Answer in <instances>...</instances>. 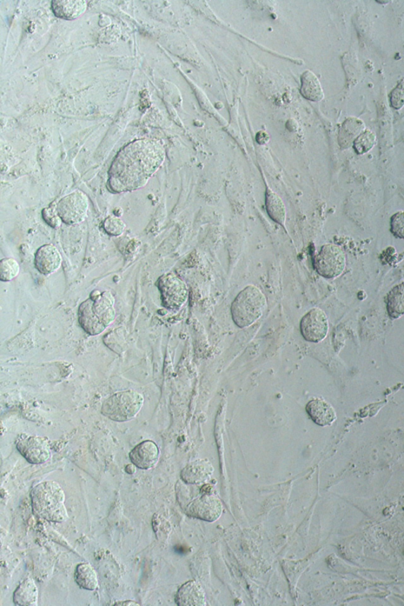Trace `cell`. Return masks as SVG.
<instances>
[{"label":"cell","mask_w":404,"mask_h":606,"mask_svg":"<svg viewBox=\"0 0 404 606\" xmlns=\"http://www.w3.org/2000/svg\"><path fill=\"white\" fill-rule=\"evenodd\" d=\"M164 159L161 146L149 139L137 140L118 152L109 171L108 186L114 194L147 186Z\"/></svg>","instance_id":"6da1fadb"},{"label":"cell","mask_w":404,"mask_h":606,"mask_svg":"<svg viewBox=\"0 0 404 606\" xmlns=\"http://www.w3.org/2000/svg\"><path fill=\"white\" fill-rule=\"evenodd\" d=\"M116 299L109 291H94L79 306L78 316L81 327L90 336L102 334L114 322Z\"/></svg>","instance_id":"7a4b0ae2"},{"label":"cell","mask_w":404,"mask_h":606,"mask_svg":"<svg viewBox=\"0 0 404 606\" xmlns=\"http://www.w3.org/2000/svg\"><path fill=\"white\" fill-rule=\"evenodd\" d=\"M32 511L36 516L53 523H63L69 516L65 506V494L56 482L38 484L30 494Z\"/></svg>","instance_id":"3957f363"},{"label":"cell","mask_w":404,"mask_h":606,"mask_svg":"<svg viewBox=\"0 0 404 606\" xmlns=\"http://www.w3.org/2000/svg\"><path fill=\"white\" fill-rule=\"evenodd\" d=\"M267 308V299L256 286L249 285L240 292L231 306V317L240 329H246L259 320Z\"/></svg>","instance_id":"277c9868"},{"label":"cell","mask_w":404,"mask_h":606,"mask_svg":"<svg viewBox=\"0 0 404 606\" xmlns=\"http://www.w3.org/2000/svg\"><path fill=\"white\" fill-rule=\"evenodd\" d=\"M144 397L138 392L126 390L116 392L106 399L102 404V414L118 423H125L134 419L141 411Z\"/></svg>","instance_id":"5b68a950"},{"label":"cell","mask_w":404,"mask_h":606,"mask_svg":"<svg viewBox=\"0 0 404 606\" xmlns=\"http://www.w3.org/2000/svg\"><path fill=\"white\" fill-rule=\"evenodd\" d=\"M347 265L345 252L340 246L326 244L314 259L316 272L326 279H336L343 274Z\"/></svg>","instance_id":"8992f818"},{"label":"cell","mask_w":404,"mask_h":606,"mask_svg":"<svg viewBox=\"0 0 404 606\" xmlns=\"http://www.w3.org/2000/svg\"><path fill=\"white\" fill-rule=\"evenodd\" d=\"M157 287L161 292L164 308L178 310L188 301L189 291L187 284L174 272L165 273L157 279Z\"/></svg>","instance_id":"52a82bcc"},{"label":"cell","mask_w":404,"mask_h":606,"mask_svg":"<svg viewBox=\"0 0 404 606\" xmlns=\"http://www.w3.org/2000/svg\"><path fill=\"white\" fill-rule=\"evenodd\" d=\"M90 200L82 190H77L63 197L56 204L59 215L68 225H76L87 218Z\"/></svg>","instance_id":"ba28073f"},{"label":"cell","mask_w":404,"mask_h":606,"mask_svg":"<svg viewBox=\"0 0 404 606\" xmlns=\"http://www.w3.org/2000/svg\"><path fill=\"white\" fill-rule=\"evenodd\" d=\"M16 442L20 454L30 463H44L51 457V445L47 438L23 434Z\"/></svg>","instance_id":"9c48e42d"},{"label":"cell","mask_w":404,"mask_h":606,"mask_svg":"<svg viewBox=\"0 0 404 606\" xmlns=\"http://www.w3.org/2000/svg\"><path fill=\"white\" fill-rule=\"evenodd\" d=\"M328 317L322 309L314 308L305 315L300 322V332L305 341L319 343L328 335Z\"/></svg>","instance_id":"30bf717a"},{"label":"cell","mask_w":404,"mask_h":606,"mask_svg":"<svg viewBox=\"0 0 404 606\" xmlns=\"http://www.w3.org/2000/svg\"><path fill=\"white\" fill-rule=\"evenodd\" d=\"M187 514L193 518L208 522H214L221 517L223 504L219 498L209 494L195 499L188 506Z\"/></svg>","instance_id":"8fae6325"},{"label":"cell","mask_w":404,"mask_h":606,"mask_svg":"<svg viewBox=\"0 0 404 606\" xmlns=\"http://www.w3.org/2000/svg\"><path fill=\"white\" fill-rule=\"evenodd\" d=\"M35 263L39 273L50 276L61 269L63 257L55 245L45 244L37 250Z\"/></svg>","instance_id":"7c38bea8"},{"label":"cell","mask_w":404,"mask_h":606,"mask_svg":"<svg viewBox=\"0 0 404 606\" xmlns=\"http://www.w3.org/2000/svg\"><path fill=\"white\" fill-rule=\"evenodd\" d=\"M129 456L137 468L149 470L156 467L160 457V449L154 442L147 440L132 449Z\"/></svg>","instance_id":"4fadbf2b"},{"label":"cell","mask_w":404,"mask_h":606,"mask_svg":"<svg viewBox=\"0 0 404 606\" xmlns=\"http://www.w3.org/2000/svg\"><path fill=\"white\" fill-rule=\"evenodd\" d=\"M311 420L320 426L333 425L336 420V413L333 406L324 399L316 398L306 406Z\"/></svg>","instance_id":"5bb4252c"},{"label":"cell","mask_w":404,"mask_h":606,"mask_svg":"<svg viewBox=\"0 0 404 606\" xmlns=\"http://www.w3.org/2000/svg\"><path fill=\"white\" fill-rule=\"evenodd\" d=\"M214 471V466L207 459H197L182 471L181 478L188 484H201L209 480Z\"/></svg>","instance_id":"9a60e30c"},{"label":"cell","mask_w":404,"mask_h":606,"mask_svg":"<svg viewBox=\"0 0 404 606\" xmlns=\"http://www.w3.org/2000/svg\"><path fill=\"white\" fill-rule=\"evenodd\" d=\"M176 602L180 606H204L207 605L205 594L202 586L195 582L185 583L178 589Z\"/></svg>","instance_id":"2e32d148"},{"label":"cell","mask_w":404,"mask_h":606,"mask_svg":"<svg viewBox=\"0 0 404 606\" xmlns=\"http://www.w3.org/2000/svg\"><path fill=\"white\" fill-rule=\"evenodd\" d=\"M266 206L269 217L274 222L282 226L284 229H286V206L284 205L282 198L269 188L266 191Z\"/></svg>","instance_id":"e0dca14e"},{"label":"cell","mask_w":404,"mask_h":606,"mask_svg":"<svg viewBox=\"0 0 404 606\" xmlns=\"http://www.w3.org/2000/svg\"><path fill=\"white\" fill-rule=\"evenodd\" d=\"M14 602L20 606H37L38 589L34 579L27 578L14 592Z\"/></svg>","instance_id":"ac0fdd59"},{"label":"cell","mask_w":404,"mask_h":606,"mask_svg":"<svg viewBox=\"0 0 404 606\" xmlns=\"http://www.w3.org/2000/svg\"><path fill=\"white\" fill-rule=\"evenodd\" d=\"M365 130V124L361 119L349 118L341 126L339 143L342 149H348L353 145L355 140Z\"/></svg>","instance_id":"d6986e66"},{"label":"cell","mask_w":404,"mask_h":606,"mask_svg":"<svg viewBox=\"0 0 404 606\" xmlns=\"http://www.w3.org/2000/svg\"><path fill=\"white\" fill-rule=\"evenodd\" d=\"M301 95L303 97L314 102L324 99V92L319 79L311 71L304 72L301 77Z\"/></svg>","instance_id":"ffe728a7"},{"label":"cell","mask_w":404,"mask_h":606,"mask_svg":"<svg viewBox=\"0 0 404 606\" xmlns=\"http://www.w3.org/2000/svg\"><path fill=\"white\" fill-rule=\"evenodd\" d=\"M87 8L85 1H53L51 9L55 16L66 20H74L81 16Z\"/></svg>","instance_id":"44dd1931"},{"label":"cell","mask_w":404,"mask_h":606,"mask_svg":"<svg viewBox=\"0 0 404 606\" xmlns=\"http://www.w3.org/2000/svg\"><path fill=\"white\" fill-rule=\"evenodd\" d=\"M389 317L398 319L404 316V282L395 286L386 298Z\"/></svg>","instance_id":"7402d4cb"},{"label":"cell","mask_w":404,"mask_h":606,"mask_svg":"<svg viewBox=\"0 0 404 606\" xmlns=\"http://www.w3.org/2000/svg\"><path fill=\"white\" fill-rule=\"evenodd\" d=\"M75 579L82 589L94 590L98 587V577L96 570L90 564H79L75 569Z\"/></svg>","instance_id":"603a6c76"},{"label":"cell","mask_w":404,"mask_h":606,"mask_svg":"<svg viewBox=\"0 0 404 606\" xmlns=\"http://www.w3.org/2000/svg\"><path fill=\"white\" fill-rule=\"evenodd\" d=\"M20 272V265L15 258L6 257L0 262V279L10 282L16 279Z\"/></svg>","instance_id":"cb8c5ba5"},{"label":"cell","mask_w":404,"mask_h":606,"mask_svg":"<svg viewBox=\"0 0 404 606\" xmlns=\"http://www.w3.org/2000/svg\"><path fill=\"white\" fill-rule=\"evenodd\" d=\"M377 142L376 135L369 130L364 131L357 138L353 146L357 154L362 155L374 148Z\"/></svg>","instance_id":"d4e9b609"},{"label":"cell","mask_w":404,"mask_h":606,"mask_svg":"<svg viewBox=\"0 0 404 606\" xmlns=\"http://www.w3.org/2000/svg\"><path fill=\"white\" fill-rule=\"evenodd\" d=\"M102 228L108 235L118 237L123 234L127 225L121 217L111 215L104 219Z\"/></svg>","instance_id":"484cf974"},{"label":"cell","mask_w":404,"mask_h":606,"mask_svg":"<svg viewBox=\"0 0 404 606\" xmlns=\"http://www.w3.org/2000/svg\"><path fill=\"white\" fill-rule=\"evenodd\" d=\"M42 214L45 223L50 226L51 228L58 229L61 227L63 222L61 216L59 215L56 206L55 207L50 206V207L44 209Z\"/></svg>","instance_id":"4316f807"},{"label":"cell","mask_w":404,"mask_h":606,"mask_svg":"<svg viewBox=\"0 0 404 606\" xmlns=\"http://www.w3.org/2000/svg\"><path fill=\"white\" fill-rule=\"evenodd\" d=\"M391 232L396 238L404 239V211H399L391 217Z\"/></svg>","instance_id":"83f0119b"},{"label":"cell","mask_w":404,"mask_h":606,"mask_svg":"<svg viewBox=\"0 0 404 606\" xmlns=\"http://www.w3.org/2000/svg\"><path fill=\"white\" fill-rule=\"evenodd\" d=\"M391 105L396 110H400L404 106V79L400 82L391 93Z\"/></svg>","instance_id":"f1b7e54d"},{"label":"cell","mask_w":404,"mask_h":606,"mask_svg":"<svg viewBox=\"0 0 404 606\" xmlns=\"http://www.w3.org/2000/svg\"><path fill=\"white\" fill-rule=\"evenodd\" d=\"M136 466L134 463L128 464L127 467H126V471L130 475H133L136 472Z\"/></svg>","instance_id":"f546056e"},{"label":"cell","mask_w":404,"mask_h":606,"mask_svg":"<svg viewBox=\"0 0 404 606\" xmlns=\"http://www.w3.org/2000/svg\"><path fill=\"white\" fill-rule=\"evenodd\" d=\"M114 605H139L138 603H137L135 602H132V601L117 602H114Z\"/></svg>","instance_id":"4dcf8cb0"}]
</instances>
